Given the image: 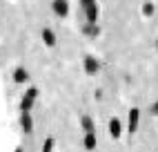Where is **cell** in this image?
Segmentation results:
<instances>
[{"label":"cell","instance_id":"cell-1","mask_svg":"<svg viewBox=\"0 0 158 152\" xmlns=\"http://www.w3.org/2000/svg\"><path fill=\"white\" fill-rule=\"evenodd\" d=\"M36 99H38V87H29V90L25 92V96L20 99V112H31V107H34Z\"/></svg>","mask_w":158,"mask_h":152},{"label":"cell","instance_id":"cell-2","mask_svg":"<svg viewBox=\"0 0 158 152\" xmlns=\"http://www.w3.org/2000/svg\"><path fill=\"white\" fill-rule=\"evenodd\" d=\"M82 2V9L87 14V20L89 25H96V18H98V7H96V0H80Z\"/></svg>","mask_w":158,"mask_h":152},{"label":"cell","instance_id":"cell-3","mask_svg":"<svg viewBox=\"0 0 158 152\" xmlns=\"http://www.w3.org/2000/svg\"><path fill=\"white\" fill-rule=\"evenodd\" d=\"M138 123H140V110H138V107H131L129 116H127V132L134 134L136 130H138Z\"/></svg>","mask_w":158,"mask_h":152},{"label":"cell","instance_id":"cell-4","mask_svg":"<svg viewBox=\"0 0 158 152\" xmlns=\"http://www.w3.org/2000/svg\"><path fill=\"white\" fill-rule=\"evenodd\" d=\"M20 127H23L25 134L34 132V118H31V112H20Z\"/></svg>","mask_w":158,"mask_h":152},{"label":"cell","instance_id":"cell-5","mask_svg":"<svg viewBox=\"0 0 158 152\" xmlns=\"http://www.w3.org/2000/svg\"><path fill=\"white\" fill-rule=\"evenodd\" d=\"M51 7H54V14L60 16V18H65L69 14V2H67V0H54Z\"/></svg>","mask_w":158,"mask_h":152},{"label":"cell","instance_id":"cell-6","mask_svg":"<svg viewBox=\"0 0 158 152\" xmlns=\"http://www.w3.org/2000/svg\"><path fill=\"white\" fill-rule=\"evenodd\" d=\"M109 134H111V139H120L123 136V123H120V118H111L109 121Z\"/></svg>","mask_w":158,"mask_h":152},{"label":"cell","instance_id":"cell-7","mask_svg":"<svg viewBox=\"0 0 158 152\" xmlns=\"http://www.w3.org/2000/svg\"><path fill=\"white\" fill-rule=\"evenodd\" d=\"M98 69H100V63H98V58L87 56V58H85V72H87L89 76H94V74H98Z\"/></svg>","mask_w":158,"mask_h":152},{"label":"cell","instance_id":"cell-8","mask_svg":"<svg viewBox=\"0 0 158 152\" xmlns=\"http://www.w3.org/2000/svg\"><path fill=\"white\" fill-rule=\"evenodd\" d=\"M80 127H82V132L89 134V132H96V125H94V118L89 114H82L80 116Z\"/></svg>","mask_w":158,"mask_h":152},{"label":"cell","instance_id":"cell-9","mask_svg":"<svg viewBox=\"0 0 158 152\" xmlns=\"http://www.w3.org/2000/svg\"><path fill=\"white\" fill-rule=\"evenodd\" d=\"M29 81V72L25 67H16L14 69V83H27Z\"/></svg>","mask_w":158,"mask_h":152},{"label":"cell","instance_id":"cell-10","mask_svg":"<svg viewBox=\"0 0 158 152\" xmlns=\"http://www.w3.org/2000/svg\"><path fill=\"white\" fill-rule=\"evenodd\" d=\"M82 145H85L87 150H96V145H98L96 132H89V134H85V139H82Z\"/></svg>","mask_w":158,"mask_h":152},{"label":"cell","instance_id":"cell-11","mask_svg":"<svg viewBox=\"0 0 158 152\" xmlns=\"http://www.w3.org/2000/svg\"><path fill=\"white\" fill-rule=\"evenodd\" d=\"M43 42H45L47 47H54L56 45V34L51 29H43Z\"/></svg>","mask_w":158,"mask_h":152},{"label":"cell","instance_id":"cell-12","mask_svg":"<svg viewBox=\"0 0 158 152\" xmlns=\"http://www.w3.org/2000/svg\"><path fill=\"white\" fill-rule=\"evenodd\" d=\"M54 145H56V139L54 136H47L45 143H43V152H54Z\"/></svg>","mask_w":158,"mask_h":152},{"label":"cell","instance_id":"cell-13","mask_svg":"<svg viewBox=\"0 0 158 152\" xmlns=\"http://www.w3.org/2000/svg\"><path fill=\"white\" fill-rule=\"evenodd\" d=\"M152 114H156V116H158V101L152 105Z\"/></svg>","mask_w":158,"mask_h":152},{"label":"cell","instance_id":"cell-14","mask_svg":"<svg viewBox=\"0 0 158 152\" xmlns=\"http://www.w3.org/2000/svg\"><path fill=\"white\" fill-rule=\"evenodd\" d=\"M14 152H25V150H23V148H16V150H14Z\"/></svg>","mask_w":158,"mask_h":152},{"label":"cell","instance_id":"cell-15","mask_svg":"<svg viewBox=\"0 0 158 152\" xmlns=\"http://www.w3.org/2000/svg\"><path fill=\"white\" fill-rule=\"evenodd\" d=\"M54 152H56V150H54Z\"/></svg>","mask_w":158,"mask_h":152}]
</instances>
